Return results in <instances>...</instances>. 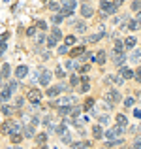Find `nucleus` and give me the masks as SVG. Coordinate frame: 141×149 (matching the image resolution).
<instances>
[{
  "label": "nucleus",
  "mask_w": 141,
  "mask_h": 149,
  "mask_svg": "<svg viewBox=\"0 0 141 149\" xmlns=\"http://www.w3.org/2000/svg\"><path fill=\"white\" fill-rule=\"evenodd\" d=\"M120 77H122V79H132V77H134V72H132L130 68H120Z\"/></svg>",
  "instance_id": "f8f14e48"
},
{
  "label": "nucleus",
  "mask_w": 141,
  "mask_h": 149,
  "mask_svg": "<svg viewBox=\"0 0 141 149\" xmlns=\"http://www.w3.org/2000/svg\"><path fill=\"white\" fill-rule=\"evenodd\" d=\"M10 72H11L10 64H4L2 68H0V76H2V77H10Z\"/></svg>",
  "instance_id": "6ab92c4d"
},
{
  "label": "nucleus",
  "mask_w": 141,
  "mask_h": 149,
  "mask_svg": "<svg viewBox=\"0 0 141 149\" xmlns=\"http://www.w3.org/2000/svg\"><path fill=\"white\" fill-rule=\"evenodd\" d=\"M0 96H2V100H10V96H11V91H10V89H2Z\"/></svg>",
  "instance_id": "bb28decb"
},
{
  "label": "nucleus",
  "mask_w": 141,
  "mask_h": 149,
  "mask_svg": "<svg viewBox=\"0 0 141 149\" xmlns=\"http://www.w3.org/2000/svg\"><path fill=\"white\" fill-rule=\"evenodd\" d=\"M81 81H83V85H81V93H87L88 89H91V85H88L87 77H83V79H81Z\"/></svg>",
  "instance_id": "c85d7f7f"
},
{
  "label": "nucleus",
  "mask_w": 141,
  "mask_h": 149,
  "mask_svg": "<svg viewBox=\"0 0 141 149\" xmlns=\"http://www.w3.org/2000/svg\"><path fill=\"white\" fill-rule=\"evenodd\" d=\"M79 111H81V109H79V106H73V108H72V111H70V115H72L73 119H75V117L79 115Z\"/></svg>",
  "instance_id": "473e14b6"
},
{
  "label": "nucleus",
  "mask_w": 141,
  "mask_h": 149,
  "mask_svg": "<svg viewBox=\"0 0 141 149\" xmlns=\"http://www.w3.org/2000/svg\"><path fill=\"white\" fill-rule=\"evenodd\" d=\"M75 104H77V96H73V95H68L57 102V106H68V108H73Z\"/></svg>",
  "instance_id": "423d86ee"
},
{
  "label": "nucleus",
  "mask_w": 141,
  "mask_h": 149,
  "mask_svg": "<svg viewBox=\"0 0 141 149\" xmlns=\"http://www.w3.org/2000/svg\"><path fill=\"white\" fill-rule=\"evenodd\" d=\"M15 121H6V123L2 125V127H0V130H2V134H13V128H15Z\"/></svg>",
  "instance_id": "0eeeda50"
},
{
  "label": "nucleus",
  "mask_w": 141,
  "mask_h": 149,
  "mask_svg": "<svg viewBox=\"0 0 141 149\" xmlns=\"http://www.w3.org/2000/svg\"><path fill=\"white\" fill-rule=\"evenodd\" d=\"M126 26H128V30H138L139 29V23L138 21H128Z\"/></svg>",
  "instance_id": "5701e85b"
},
{
  "label": "nucleus",
  "mask_w": 141,
  "mask_h": 149,
  "mask_svg": "<svg viewBox=\"0 0 141 149\" xmlns=\"http://www.w3.org/2000/svg\"><path fill=\"white\" fill-rule=\"evenodd\" d=\"M21 138H23L21 134H11V142H13V143H19V142H21Z\"/></svg>",
  "instance_id": "e433bc0d"
},
{
  "label": "nucleus",
  "mask_w": 141,
  "mask_h": 149,
  "mask_svg": "<svg viewBox=\"0 0 141 149\" xmlns=\"http://www.w3.org/2000/svg\"><path fill=\"white\" fill-rule=\"evenodd\" d=\"M25 136H26V138H34V136H36V128H34V125L25 127Z\"/></svg>",
  "instance_id": "dca6fc26"
},
{
  "label": "nucleus",
  "mask_w": 141,
  "mask_h": 149,
  "mask_svg": "<svg viewBox=\"0 0 141 149\" xmlns=\"http://www.w3.org/2000/svg\"><path fill=\"white\" fill-rule=\"evenodd\" d=\"M58 93H62L60 85H58V87H51V89H47V96H49V98H55Z\"/></svg>",
  "instance_id": "2eb2a0df"
},
{
  "label": "nucleus",
  "mask_w": 141,
  "mask_h": 149,
  "mask_svg": "<svg viewBox=\"0 0 141 149\" xmlns=\"http://www.w3.org/2000/svg\"><path fill=\"white\" fill-rule=\"evenodd\" d=\"M62 19H64V17H62V15H55V17H53V21H55V23H60Z\"/></svg>",
  "instance_id": "09e8293b"
},
{
  "label": "nucleus",
  "mask_w": 141,
  "mask_h": 149,
  "mask_svg": "<svg viewBox=\"0 0 141 149\" xmlns=\"http://www.w3.org/2000/svg\"><path fill=\"white\" fill-rule=\"evenodd\" d=\"M135 21H138V23L141 21V11H139V13H138V19H135Z\"/></svg>",
  "instance_id": "5fc2aeb1"
},
{
  "label": "nucleus",
  "mask_w": 141,
  "mask_h": 149,
  "mask_svg": "<svg viewBox=\"0 0 141 149\" xmlns=\"http://www.w3.org/2000/svg\"><path fill=\"white\" fill-rule=\"evenodd\" d=\"M134 77H135L138 81H141V66L138 68V72H134Z\"/></svg>",
  "instance_id": "37998d69"
},
{
  "label": "nucleus",
  "mask_w": 141,
  "mask_h": 149,
  "mask_svg": "<svg viewBox=\"0 0 141 149\" xmlns=\"http://www.w3.org/2000/svg\"><path fill=\"white\" fill-rule=\"evenodd\" d=\"M8 149H21V147H8Z\"/></svg>",
  "instance_id": "4d7b16f0"
},
{
  "label": "nucleus",
  "mask_w": 141,
  "mask_h": 149,
  "mask_svg": "<svg viewBox=\"0 0 141 149\" xmlns=\"http://www.w3.org/2000/svg\"><path fill=\"white\" fill-rule=\"evenodd\" d=\"M49 10H51V11H58V10H62V4H58V2H49Z\"/></svg>",
  "instance_id": "393cba45"
},
{
  "label": "nucleus",
  "mask_w": 141,
  "mask_h": 149,
  "mask_svg": "<svg viewBox=\"0 0 141 149\" xmlns=\"http://www.w3.org/2000/svg\"><path fill=\"white\" fill-rule=\"evenodd\" d=\"M8 89H10V91H15V89H17V83H15V81H10V85H8Z\"/></svg>",
  "instance_id": "a18cd8bd"
},
{
  "label": "nucleus",
  "mask_w": 141,
  "mask_h": 149,
  "mask_svg": "<svg viewBox=\"0 0 141 149\" xmlns=\"http://www.w3.org/2000/svg\"><path fill=\"white\" fill-rule=\"evenodd\" d=\"M107 121H109V117H107V115H102V117H100V123H102V125L107 123Z\"/></svg>",
  "instance_id": "8fccbe9b"
},
{
  "label": "nucleus",
  "mask_w": 141,
  "mask_h": 149,
  "mask_svg": "<svg viewBox=\"0 0 141 149\" xmlns=\"http://www.w3.org/2000/svg\"><path fill=\"white\" fill-rule=\"evenodd\" d=\"M138 96H139V98H141V89H139V93H138Z\"/></svg>",
  "instance_id": "6e6d98bb"
},
{
  "label": "nucleus",
  "mask_w": 141,
  "mask_h": 149,
  "mask_svg": "<svg viewBox=\"0 0 141 149\" xmlns=\"http://www.w3.org/2000/svg\"><path fill=\"white\" fill-rule=\"evenodd\" d=\"M102 36H104V34H92V36H88V40L87 42H91V44H94V42H98V40H102Z\"/></svg>",
  "instance_id": "cd10ccee"
},
{
  "label": "nucleus",
  "mask_w": 141,
  "mask_h": 149,
  "mask_svg": "<svg viewBox=\"0 0 141 149\" xmlns=\"http://www.w3.org/2000/svg\"><path fill=\"white\" fill-rule=\"evenodd\" d=\"M139 132H141V127H139Z\"/></svg>",
  "instance_id": "13d9d810"
},
{
  "label": "nucleus",
  "mask_w": 141,
  "mask_h": 149,
  "mask_svg": "<svg viewBox=\"0 0 141 149\" xmlns=\"http://www.w3.org/2000/svg\"><path fill=\"white\" fill-rule=\"evenodd\" d=\"M62 142H64V143H72V138H70V134H68V132H66V134L62 136Z\"/></svg>",
  "instance_id": "ea45409f"
},
{
  "label": "nucleus",
  "mask_w": 141,
  "mask_h": 149,
  "mask_svg": "<svg viewBox=\"0 0 141 149\" xmlns=\"http://www.w3.org/2000/svg\"><path fill=\"white\" fill-rule=\"evenodd\" d=\"M70 85H79V76H72V79H70Z\"/></svg>",
  "instance_id": "c9c22d12"
},
{
  "label": "nucleus",
  "mask_w": 141,
  "mask_h": 149,
  "mask_svg": "<svg viewBox=\"0 0 141 149\" xmlns=\"http://www.w3.org/2000/svg\"><path fill=\"white\" fill-rule=\"evenodd\" d=\"M75 8H77V2H73V0H68V2H62L60 15H62V17H66V15H72Z\"/></svg>",
  "instance_id": "7ed1b4c3"
},
{
  "label": "nucleus",
  "mask_w": 141,
  "mask_h": 149,
  "mask_svg": "<svg viewBox=\"0 0 141 149\" xmlns=\"http://www.w3.org/2000/svg\"><path fill=\"white\" fill-rule=\"evenodd\" d=\"M49 81H51V72H44V74L40 76V85L47 87V85H49Z\"/></svg>",
  "instance_id": "ddd939ff"
},
{
  "label": "nucleus",
  "mask_w": 141,
  "mask_h": 149,
  "mask_svg": "<svg viewBox=\"0 0 141 149\" xmlns=\"http://www.w3.org/2000/svg\"><path fill=\"white\" fill-rule=\"evenodd\" d=\"M132 47H135V38L134 36H130V38L124 40V49H132Z\"/></svg>",
  "instance_id": "a211bd4d"
},
{
  "label": "nucleus",
  "mask_w": 141,
  "mask_h": 149,
  "mask_svg": "<svg viewBox=\"0 0 141 149\" xmlns=\"http://www.w3.org/2000/svg\"><path fill=\"white\" fill-rule=\"evenodd\" d=\"M26 34H28V36H34V34H36V26H30V29L26 30Z\"/></svg>",
  "instance_id": "c03bdc74"
},
{
  "label": "nucleus",
  "mask_w": 141,
  "mask_h": 149,
  "mask_svg": "<svg viewBox=\"0 0 141 149\" xmlns=\"http://www.w3.org/2000/svg\"><path fill=\"white\" fill-rule=\"evenodd\" d=\"M120 0H117V2H109V0H104V2H100V8H102V11L104 13H115L117 11V8L120 6Z\"/></svg>",
  "instance_id": "f257e3e1"
},
{
  "label": "nucleus",
  "mask_w": 141,
  "mask_h": 149,
  "mask_svg": "<svg viewBox=\"0 0 141 149\" xmlns=\"http://www.w3.org/2000/svg\"><path fill=\"white\" fill-rule=\"evenodd\" d=\"M124 134V127H119V125H117V127H113V128H109L107 132H105V136H107V140L109 142H115L117 138L120 140V136Z\"/></svg>",
  "instance_id": "f03ea898"
},
{
  "label": "nucleus",
  "mask_w": 141,
  "mask_h": 149,
  "mask_svg": "<svg viewBox=\"0 0 141 149\" xmlns=\"http://www.w3.org/2000/svg\"><path fill=\"white\" fill-rule=\"evenodd\" d=\"M92 106H94V100L92 98H88L87 102H85V108H87V109H92Z\"/></svg>",
  "instance_id": "58836bf2"
},
{
  "label": "nucleus",
  "mask_w": 141,
  "mask_h": 149,
  "mask_svg": "<svg viewBox=\"0 0 141 149\" xmlns=\"http://www.w3.org/2000/svg\"><path fill=\"white\" fill-rule=\"evenodd\" d=\"M107 81H113V83H117V85H120V83H122V77H120V76H109L107 77Z\"/></svg>",
  "instance_id": "4be33fe9"
},
{
  "label": "nucleus",
  "mask_w": 141,
  "mask_h": 149,
  "mask_svg": "<svg viewBox=\"0 0 141 149\" xmlns=\"http://www.w3.org/2000/svg\"><path fill=\"white\" fill-rule=\"evenodd\" d=\"M28 100L32 102V104H40V100H41V93L38 91V89H32V91L28 93Z\"/></svg>",
  "instance_id": "6e6552de"
},
{
  "label": "nucleus",
  "mask_w": 141,
  "mask_h": 149,
  "mask_svg": "<svg viewBox=\"0 0 141 149\" xmlns=\"http://www.w3.org/2000/svg\"><path fill=\"white\" fill-rule=\"evenodd\" d=\"M36 142L40 143V146H45V142H47V134H38V136H36Z\"/></svg>",
  "instance_id": "a878e982"
},
{
  "label": "nucleus",
  "mask_w": 141,
  "mask_h": 149,
  "mask_svg": "<svg viewBox=\"0 0 141 149\" xmlns=\"http://www.w3.org/2000/svg\"><path fill=\"white\" fill-rule=\"evenodd\" d=\"M132 149H141V138H135L132 143Z\"/></svg>",
  "instance_id": "f704fd0d"
},
{
  "label": "nucleus",
  "mask_w": 141,
  "mask_h": 149,
  "mask_svg": "<svg viewBox=\"0 0 141 149\" xmlns=\"http://www.w3.org/2000/svg\"><path fill=\"white\" fill-rule=\"evenodd\" d=\"M38 29H41V30H45V29H47V25H45V21H38Z\"/></svg>",
  "instance_id": "49530a36"
},
{
  "label": "nucleus",
  "mask_w": 141,
  "mask_h": 149,
  "mask_svg": "<svg viewBox=\"0 0 141 149\" xmlns=\"http://www.w3.org/2000/svg\"><path fill=\"white\" fill-rule=\"evenodd\" d=\"M113 57H115V58H113V62H115L117 66H120L124 61H126V55H124V53H113Z\"/></svg>",
  "instance_id": "9b49d317"
},
{
  "label": "nucleus",
  "mask_w": 141,
  "mask_h": 149,
  "mask_svg": "<svg viewBox=\"0 0 141 149\" xmlns=\"http://www.w3.org/2000/svg\"><path fill=\"white\" fill-rule=\"evenodd\" d=\"M73 44H75V36H66V47H70Z\"/></svg>",
  "instance_id": "72a5a7b5"
},
{
  "label": "nucleus",
  "mask_w": 141,
  "mask_h": 149,
  "mask_svg": "<svg viewBox=\"0 0 141 149\" xmlns=\"http://www.w3.org/2000/svg\"><path fill=\"white\" fill-rule=\"evenodd\" d=\"M88 70H91V66H88V64H85L83 68H81V72H88Z\"/></svg>",
  "instance_id": "603ef678"
},
{
  "label": "nucleus",
  "mask_w": 141,
  "mask_h": 149,
  "mask_svg": "<svg viewBox=\"0 0 141 149\" xmlns=\"http://www.w3.org/2000/svg\"><path fill=\"white\" fill-rule=\"evenodd\" d=\"M81 15L83 17H92L94 15V10L91 4H81Z\"/></svg>",
  "instance_id": "1a4fd4ad"
},
{
  "label": "nucleus",
  "mask_w": 141,
  "mask_h": 149,
  "mask_svg": "<svg viewBox=\"0 0 141 149\" xmlns=\"http://www.w3.org/2000/svg\"><path fill=\"white\" fill-rule=\"evenodd\" d=\"M2 111L6 113V115H11V113H13V108H10V106H4V108H2Z\"/></svg>",
  "instance_id": "4c0bfd02"
},
{
  "label": "nucleus",
  "mask_w": 141,
  "mask_h": 149,
  "mask_svg": "<svg viewBox=\"0 0 141 149\" xmlns=\"http://www.w3.org/2000/svg\"><path fill=\"white\" fill-rule=\"evenodd\" d=\"M75 30H77V32H85V30H87V25H85V23H77V25H75Z\"/></svg>",
  "instance_id": "7c9ffc66"
},
{
  "label": "nucleus",
  "mask_w": 141,
  "mask_h": 149,
  "mask_svg": "<svg viewBox=\"0 0 141 149\" xmlns=\"http://www.w3.org/2000/svg\"><path fill=\"white\" fill-rule=\"evenodd\" d=\"M66 51H68V47H66V45H62V47H58V53H60V55H64Z\"/></svg>",
  "instance_id": "3c124183"
},
{
  "label": "nucleus",
  "mask_w": 141,
  "mask_h": 149,
  "mask_svg": "<svg viewBox=\"0 0 141 149\" xmlns=\"http://www.w3.org/2000/svg\"><path fill=\"white\" fill-rule=\"evenodd\" d=\"M60 38H62L60 30H58V29H51V34H49V38H47V45H49V47H55Z\"/></svg>",
  "instance_id": "20e7f679"
},
{
  "label": "nucleus",
  "mask_w": 141,
  "mask_h": 149,
  "mask_svg": "<svg viewBox=\"0 0 141 149\" xmlns=\"http://www.w3.org/2000/svg\"><path fill=\"white\" fill-rule=\"evenodd\" d=\"M105 100L109 102V106L117 104V102H120V93L117 91V89H111V91L105 93Z\"/></svg>",
  "instance_id": "39448f33"
},
{
  "label": "nucleus",
  "mask_w": 141,
  "mask_h": 149,
  "mask_svg": "<svg viewBox=\"0 0 141 149\" xmlns=\"http://www.w3.org/2000/svg\"><path fill=\"white\" fill-rule=\"evenodd\" d=\"M105 57H107V55H105V51H98V53L94 55L92 61H94V62H98V64H105V61H107Z\"/></svg>",
  "instance_id": "9d476101"
},
{
  "label": "nucleus",
  "mask_w": 141,
  "mask_h": 149,
  "mask_svg": "<svg viewBox=\"0 0 141 149\" xmlns=\"http://www.w3.org/2000/svg\"><path fill=\"white\" fill-rule=\"evenodd\" d=\"M132 10H134V11H138V13L141 11V2H139V0H135V2H132Z\"/></svg>",
  "instance_id": "2f4dec72"
},
{
  "label": "nucleus",
  "mask_w": 141,
  "mask_h": 149,
  "mask_svg": "<svg viewBox=\"0 0 141 149\" xmlns=\"http://www.w3.org/2000/svg\"><path fill=\"white\" fill-rule=\"evenodd\" d=\"M91 143H83V142H77V143H72V147L73 149H85V147H88Z\"/></svg>",
  "instance_id": "c756f323"
},
{
  "label": "nucleus",
  "mask_w": 141,
  "mask_h": 149,
  "mask_svg": "<svg viewBox=\"0 0 141 149\" xmlns=\"http://www.w3.org/2000/svg\"><path fill=\"white\" fill-rule=\"evenodd\" d=\"M26 74H28V68H26V66H19V68L15 70V76H17L19 79H23V77H26Z\"/></svg>",
  "instance_id": "4468645a"
},
{
  "label": "nucleus",
  "mask_w": 141,
  "mask_h": 149,
  "mask_svg": "<svg viewBox=\"0 0 141 149\" xmlns=\"http://www.w3.org/2000/svg\"><path fill=\"white\" fill-rule=\"evenodd\" d=\"M55 74H57L58 77H64V76H66V74H64V70H62L60 66H58V68H57V72H55Z\"/></svg>",
  "instance_id": "79ce46f5"
},
{
  "label": "nucleus",
  "mask_w": 141,
  "mask_h": 149,
  "mask_svg": "<svg viewBox=\"0 0 141 149\" xmlns=\"http://www.w3.org/2000/svg\"><path fill=\"white\" fill-rule=\"evenodd\" d=\"M130 61H132V62H141V49L134 51V53L130 55Z\"/></svg>",
  "instance_id": "412c9836"
},
{
  "label": "nucleus",
  "mask_w": 141,
  "mask_h": 149,
  "mask_svg": "<svg viewBox=\"0 0 141 149\" xmlns=\"http://www.w3.org/2000/svg\"><path fill=\"white\" fill-rule=\"evenodd\" d=\"M117 125H119V127H124V125H128V119H126V115L119 113V115H117Z\"/></svg>",
  "instance_id": "aec40b11"
},
{
  "label": "nucleus",
  "mask_w": 141,
  "mask_h": 149,
  "mask_svg": "<svg viewBox=\"0 0 141 149\" xmlns=\"http://www.w3.org/2000/svg\"><path fill=\"white\" fill-rule=\"evenodd\" d=\"M83 51H85L83 47H75V49H72V51H70V57H72V58H73V57H79V55L83 53Z\"/></svg>",
  "instance_id": "b1692460"
},
{
  "label": "nucleus",
  "mask_w": 141,
  "mask_h": 149,
  "mask_svg": "<svg viewBox=\"0 0 141 149\" xmlns=\"http://www.w3.org/2000/svg\"><path fill=\"white\" fill-rule=\"evenodd\" d=\"M4 51H6V44H4V42H0V57H2Z\"/></svg>",
  "instance_id": "de8ad7c7"
},
{
  "label": "nucleus",
  "mask_w": 141,
  "mask_h": 149,
  "mask_svg": "<svg viewBox=\"0 0 141 149\" xmlns=\"http://www.w3.org/2000/svg\"><path fill=\"white\" fill-rule=\"evenodd\" d=\"M134 115H135V117H139V119H141V109H135V111H134Z\"/></svg>",
  "instance_id": "864d4df0"
},
{
  "label": "nucleus",
  "mask_w": 141,
  "mask_h": 149,
  "mask_svg": "<svg viewBox=\"0 0 141 149\" xmlns=\"http://www.w3.org/2000/svg\"><path fill=\"white\" fill-rule=\"evenodd\" d=\"M92 134H94V138H96V140H100L102 136H104V130H102V127H100V125H94Z\"/></svg>",
  "instance_id": "f3484780"
},
{
  "label": "nucleus",
  "mask_w": 141,
  "mask_h": 149,
  "mask_svg": "<svg viewBox=\"0 0 141 149\" xmlns=\"http://www.w3.org/2000/svg\"><path fill=\"white\" fill-rule=\"evenodd\" d=\"M124 106H126V108H132V106H134V98H126L124 100Z\"/></svg>",
  "instance_id": "a19ab883"
}]
</instances>
